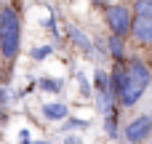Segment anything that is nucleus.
I'll return each instance as SVG.
<instances>
[{
	"instance_id": "10",
	"label": "nucleus",
	"mask_w": 152,
	"mask_h": 144,
	"mask_svg": "<svg viewBox=\"0 0 152 144\" xmlns=\"http://www.w3.org/2000/svg\"><path fill=\"white\" fill-rule=\"evenodd\" d=\"M131 13H134V16L152 19V0H134V5H131Z\"/></svg>"
},
{
	"instance_id": "1",
	"label": "nucleus",
	"mask_w": 152,
	"mask_h": 144,
	"mask_svg": "<svg viewBox=\"0 0 152 144\" xmlns=\"http://www.w3.org/2000/svg\"><path fill=\"white\" fill-rule=\"evenodd\" d=\"M150 83H152V72L147 67V61L139 59V56H128L126 59L123 83H120V91H118V107L131 110L134 104H139L144 91L150 88Z\"/></svg>"
},
{
	"instance_id": "7",
	"label": "nucleus",
	"mask_w": 152,
	"mask_h": 144,
	"mask_svg": "<svg viewBox=\"0 0 152 144\" xmlns=\"http://www.w3.org/2000/svg\"><path fill=\"white\" fill-rule=\"evenodd\" d=\"M107 59H112V61H126V59H128V53H126V40H123V37L107 35Z\"/></svg>"
},
{
	"instance_id": "8",
	"label": "nucleus",
	"mask_w": 152,
	"mask_h": 144,
	"mask_svg": "<svg viewBox=\"0 0 152 144\" xmlns=\"http://www.w3.org/2000/svg\"><path fill=\"white\" fill-rule=\"evenodd\" d=\"M43 118L53 120V123H61V120L69 118V110H67L64 102H48V104H43Z\"/></svg>"
},
{
	"instance_id": "6",
	"label": "nucleus",
	"mask_w": 152,
	"mask_h": 144,
	"mask_svg": "<svg viewBox=\"0 0 152 144\" xmlns=\"http://www.w3.org/2000/svg\"><path fill=\"white\" fill-rule=\"evenodd\" d=\"M64 35H67V40H69V43H72V45L86 56V59L94 56V40H91V37L77 27V24H67V27H64Z\"/></svg>"
},
{
	"instance_id": "20",
	"label": "nucleus",
	"mask_w": 152,
	"mask_h": 144,
	"mask_svg": "<svg viewBox=\"0 0 152 144\" xmlns=\"http://www.w3.org/2000/svg\"><path fill=\"white\" fill-rule=\"evenodd\" d=\"M147 67H150V72H152V51H150V59H147Z\"/></svg>"
},
{
	"instance_id": "3",
	"label": "nucleus",
	"mask_w": 152,
	"mask_h": 144,
	"mask_svg": "<svg viewBox=\"0 0 152 144\" xmlns=\"http://www.w3.org/2000/svg\"><path fill=\"white\" fill-rule=\"evenodd\" d=\"M131 21H134V13H131L128 5H123V3H115V5L110 3V5H104V24H107L110 35L128 40V35H131Z\"/></svg>"
},
{
	"instance_id": "4",
	"label": "nucleus",
	"mask_w": 152,
	"mask_h": 144,
	"mask_svg": "<svg viewBox=\"0 0 152 144\" xmlns=\"http://www.w3.org/2000/svg\"><path fill=\"white\" fill-rule=\"evenodd\" d=\"M150 139H152V112H142L126 123V128H123L126 144H147Z\"/></svg>"
},
{
	"instance_id": "21",
	"label": "nucleus",
	"mask_w": 152,
	"mask_h": 144,
	"mask_svg": "<svg viewBox=\"0 0 152 144\" xmlns=\"http://www.w3.org/2000/svg\"><path fill=\"white\" fill-rule=\"evenodd\" d=\"M35 144H51V142H48V139H40V142H35Z\"/></svg>"
},
{
	"instance_id": "13",
	"label": "nucleus",
	"mask_w": 152,
	"mask_h": 144,
	"mask_svg": "<svg viewBox=\"0 0 152 144\" xmlns=\"http://www.w3.org/2000/svg\"><path fill=\"white\" fill-rule=\"evenodd\" d=\"M61 128H64V131H83V128H88V120H75V118H67V120H61Z\"/></svg>"
},
{
	"instance_id": "2",
	"label": "nucleus",
	"mask_w": 152,
	"mask_h": 144,
	"mask_svg": "<svg viewBox=\"0 0 152 144\" xmlns=\"http://www.w3.org/2000/svg\"><path fill=\"white\" fill-rule=\"evenodd\" d=\"M21 53V16L13 5H0V56L5 64H13Z\"/></svg>"
},
{
	"instance_id": "11",
	"label": "nucleus",
	"mask_w": 152,
	"mask_h": 144,
	"mask_svg": "<svg viewBox=\"0 0 152 144\" xmlns=\"http://www.w3.org/2000/svg\"><path fill=\"white\" fill-rule=\"evenodd\" d=\"M104 134L110 139H118V110L110 112V115H104Z\"/></svg>"
},
{
	"instance_id": "18",
	"label": "nucleus",
	"mask_w": 152,
	"mask_h": 144,
	"mask_svg": "<svg viewBox=\"0 0 152 144\" xmlns=\"http://www.w3.org/2000/svg\"><path fill=\"white\" fill-rule=\"evenodd\" d=\"M5 102H8V91H5V88H3V86H0V107H3V104H5Z\"/></svg>"
},
{
	"instance_id": "12",
	"label": "nucleus",
	"mask_w": 152,
	"mask_h": 144,
	"mask_svg": "<svg viewBox=\"0 0 152 144\" xmlns=\"http://www.w3.org/2000/svg\"><path fill=\"white\" fill-rule=\"evenodd\" d=\"M51 53H53V45L48 43V45H37V48H32V53H29V56H32L35 61H43V59H48Z\"/></svg>"
},
{
	"instance_id": "19",
	"label": "nucleus",
	"mask_w": 152,
	"mask_h": 144,
	"mask_svg": "<svg viewBox=\"0 0 152 144\" xmlns=\"http://www.w3.org/2000/svg\"><path fill=\"white\" fill-rule=\"evenodd\" d=\"M91 3H96V5H102V8H104V5H110L107 0H91Z\"/></svg>"
},
{
	"instance_id": "17",
	"label": "nucleus",
	"mask_w": 152,
	"mask_h": 144,
	"mask_svg": "<svg viewBox=\"0 0 152 144\" xmlns=\"http://www.w3.org/2000/svg\"><path fill=\"white\" fill-rule=\"evenodd\" d=\"M19 142H21V144H32V139H29V131H27V128L19 134Z\"/></svg>"
},
{
	"instance_id": "14",
	"label": "nucleus",
	"mask_w": 152,
	"mask_h": 144,
	"mask_svg": "<svg viewBox=\"0 0 152 144\" xmlns=\"http://www.w3.org/2000/svg\"><path fill=\"white\" fill-rule=\"evenodd\" d=\"M43 27H45V29L53 35V40H59V35H61V32H59V27H56V19H53V13H48V16H45Z\"/></svg>"
},
{
	"instance_id": "9",
	"label": "nucleus",
	"mask_w": 152,
	"mask_h": 144,
	"mask_svg": "<svg viewBox=\"0 0 152 144\" xmlns=\"http://www.w3.org/2000/svg\"><path fill=\"white\" fill-rule=\"evenodd\" d=\"M37 88H40V91H45V94H61V88H64V80L40 77V80H37Z\"/></svg>"
},
{
	"instance_id": "16",
	"label": "nucleus",
	"mask_w": 152,
	"mask_h": 144,
	"mask_svg": "<svg viewBox=\"0 0 152 144\" xmlns=\"http://www.w3.org/2000/svg\"><path fill=\"white\" fill-rule=\"evenodd\" d=\"M64 144H83V139H80V136H75V134H67Z\"/></svg>"
},
{
	"instance_id": "15",
	"label": "nucleus",
	"mask_w": 152,
	"mask_h": 144,
	"mask_svg": "<svg viewBox=\"0 0 152 144\" xmlns=\"http://www.w3.org/2000/svg\"><path fill=\"white\" fill-rule=\"evenodd\" d=\"M75 77H77V83H80V94H83V96H91V83H88V77H86L83 72H77Z\"/></svg>"
},
{
	"instance_id": "5",
	"label": "nucleus",
	"mask_w": 152,
	"mask_h": 144,
	"mask_svg": "<svg viewBox=\"0 0 152 144\" xmlns=\"http://www.w3.org/2000/svg\"><path fill=\"white\" fill-rule=\"evenodd\" d=\"M136 45L152 51V19H144V16H134L131 21V35H128Z\"/></svg>"
}]
</instances>
